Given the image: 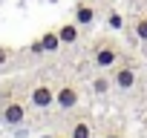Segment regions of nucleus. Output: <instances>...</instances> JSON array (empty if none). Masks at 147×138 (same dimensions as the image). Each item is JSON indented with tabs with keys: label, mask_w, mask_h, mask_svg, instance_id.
<instances>
[{
	"label": "nucleus",
	"mask_w": 147,
	"mask_h": 138,
	"mask_svg": "<svg viewBox=\"0 0 147 138\" xmlns=\"http://www.w3.org/2000/svg\"><path fill=\"white\" fill-rule=\"evenodd\" d=\"M0 118H3L9 127H18L26 118V107L20 101H6V104H0Z\"/></svg>",
	"instance_id": "nucleus-1"
},
{
	"label": "nucleus",
	"mask_w": 147,
	"mask_h": 138,
	"mask_svg": "<svg viewBox=\"0 0 147 138\" xmlns=\"http://www.w3.org/2000/svg\"><path fill=\"white\" fill-rule=\"evenodd\" d=\"M78 101H81V95H78V89L72 86V84H63V86L55 92V104H58L61 109H66V112H69V109H75Z\"/></svg>",
	"instance_id": "nucleus-2"
},
{
	"label": "nucleus",
	"mask_w": 147,
	"mask_h": 138,
	"mask_svg": "<svg viewBox=\"0 0 147 138\" xmlns=\"http://www.w3.org/2000/svg\"><path fill=\"white\" fill-rule=\"evenodd\" d=\"M118 46L115 43H104V46H98V52H95V66L98 69H110V66H115L118 63Z\"/></svg>",
	"instance_id": "nucleus-3"
},
{
	"label": "nucleus",
	"mask_w": 147,
	"mask_h": 138,
	"mask_svg": "<svg viewBox=\"0 0 147 138\" xmlns=\"http://www.w3.org/2000/svg\"><path fill=\"white\" fill-rule=\"evenodd\" d=\"M29 101H32V107H38V109H46V107H52V104H55V89H52L49 84H38V86L32 89Z\"/></svg>",
	"instance_id": "nucleus-4"
},
{
	"label": "nucleus",
	"mask_w": 147,
	"mask_h": 138,
	"mask_svg": "<svg viewBox=\"0 0 147 138\" xmlns=\"http://www.w3.org/2000/svg\"><path fill=\"white\" fill-rule=\"evenodd\" d=\"M113 84H115L118 89H133V84H136V69H133V66H121V69H115Z\"/></svg>",
	"instance_id": "nucleus-5"
},
{
	"label": "nucleus",
	"mask_w": 147,
	"mask_h": 138,
	"mask_svg": "<svg viewBox=\"0 0 147 138\" xmlns=\"http://www.w3.org/2000/svg\"><path fill=\"white\" fill-rule=\"evenodd\" d=\"M95 20V6L92 3H78L75 6V23L78 26H92Z\"/></svg>",
	"instance_id": "nucleus-6"
},
{
	"label": "nucleus",
	"mask_w": 147,
	"mask_h": 138,
	"mask_svg": "<svg viewBox=\"0 0 147 138\" xmlns=\"http://www.w3.org/2000/svg\"><path fill=\"white\" fill-rule=\"evenodd\" d=\"M78 32H81L78 23H63V26L58 29V38H61V43H75V40H78Z\"/></svg>",
	"instance_id": "nucleus-7"
},
{
	"label": "nucleus",
	"mask_w": 147,
	"mask_h": 138,
	"mask_svg": "<svg viewBox=\"0 0 147 138\" xmlns=\"http://www.w3.org/2000/svg\"><path fill=\"white\" fill-rule=\"evenodd\" d=\"M72 138H92V127H90L87 118H81V121L72 124Z\"/></svg>",
	"instance_id": "nucleus-8"
},
{
	"label": "nucleus",
	"mask_w": 147,
	"mask_h": 138,
	"mask_svg": "<svg viewBox=\"0 0 147 138\" xmlns=\"http://www.w3.org/2000/svg\"><path fill=\"white\" fill-rule=\"evenodd\" d=\"M40 43H43V52H58L61 38H58V32H43L40 35Z\"/></svg>",
	"instance_id": "nucleus-9"
},
{
	"label": "nucleus",
	"mask_w": 147,
	"mask_h": 138,
	"mask_svg": "<svg viewBox=\"0 0 147 138\" xmlns=\"http://www.w3.org/2000/svg\"><path fill=\"white\" fill-rule=\"evenodd\" d=\"M110 84H113L110 78H104V75H98V78L92 81V89H95V95H107V92H110Z\"/></svg>",
	"instance_id": "nucleus-10"
},
{
	"label": "nucleus",
	"mask_w": 147,
	"mask_h": 138,
	"mask_svg": "<svg viewBox=\"0 0 147 138\" xmlns=\"http://www.w3.org/2000/svg\"><path fill=\"white\" fill-rule=\"evenodd\" d=\"M136 38L147 43V17H138L136 20Z\"/></svg>",
	"instance_id": "nucleus-11"
},
{
	"label": "nucleus",
	"mask_w": 147,
	"mask_h": 138,
	"mask_svg": "<svg viewBox=\"0 0 147 138\" xmlns=\"http://www.w3.org/2000/svg\"><path fill=\"white\" fill-rule=\"evenodd\" d=\"M107 23H110L113 29H121V23H124V20H121V15H118V12H110V17H107Z\"/></svg>",
	"instance_id": "nucleus-12"
},
{
	"label": "nucleus",
	"mask_w": 147,
	"mask_h": 138,
	"mask_svg": "<svg viewBox=\"0 0 147 138\" xmlns=\"http://www.w3.org/2000/svg\"><path fill=\"white\" fill-rule=\"evenodd\" d=\"M9 55H12V52H9L6 46H0V63H6V60H9Z\"/></svg>",
	"instance_id": "nucleus-13"
},
{
	"label": "nucleus",
	"mask_w": 147,
	"mask_h": 138,
	"mask_svg": "<svg viewBox=\"0 0 147 138\" xmlns=\"http://www.w3.org/2000/svg\"><path fill=\"white\" fill-rule=\"evenodd\" d=\"M32 52H35V55H40V52H43V43H40V38L32 43Z\"/></svg>",
	"instance_id": "nucleus-14"
},
{
	"label": "nucleus",
	"mask_w": 147,
	"mask_h": 138,
	"mask_svg": "<svg viewBox=\"0 0 147 138\" xmlns=\"http://www.w3.org/2000/svg\"><path fill=\"white\" fill-rule=\"evenodd\" d=\"M104 138H121V135H118V132H107Z\"/></svg>",
	"instance_id": "nucleus-15"
}]
</instances>
